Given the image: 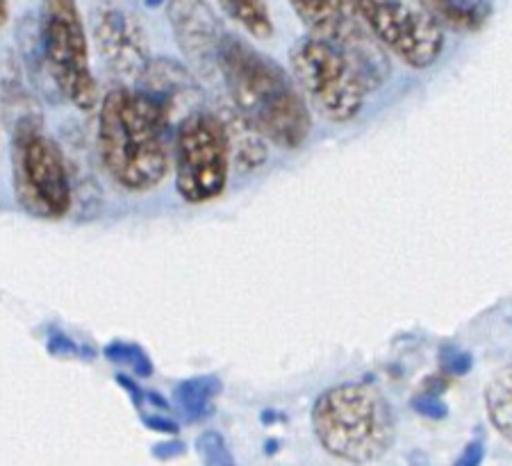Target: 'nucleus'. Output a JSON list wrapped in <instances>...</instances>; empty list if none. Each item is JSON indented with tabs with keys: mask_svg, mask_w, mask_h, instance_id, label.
I'll list each match as a JSON object with an SVG mask.
<instances>
[{
	"mask_svg": "<svg viewBox=\"0 0 512 466\" xmlns=\"http://www.w3.org/2000/svg\"><path fill=\"white\" fill-rule=\"evenodd\" d=\"M219 80L228 101L246 121L276 146L299 148L312 132V116L294 78L271 57L237 35L224 37Z\"/></svg>",
	"mask_w": 512,
	"mask_h": 466,
	"instance_id": "1",
	"label": "nucleus"
},
{
	"mask_svg": "<svg viewBox=\"0 0 512 466\" xmlns=\"http://www.w3.org/2000/svg\"><path fill=\"white\" fill-rule=\"evenodd\" d=\"M171 123L139 89L117 87L98 103V155L114 182L132 194L162 185L171 171Z\"/></svg>",
	"mask_w": 512,
	"mask_h": 466,
	"instance_id": "2",
	"label": "nucleus"
},
{
	"mask_svg": "<svg viewBox=\"0 0 512 466\" xmlns=\"http://www.w3.org/2000/svg\"><path fill=\"white\" fill-rule=\"evenodd\" d=\"M312 428L330 455L353 464L381 460L396 437L392 405L369 382H346L319 394Z\"/></svg>",
	"mask_w": 512,
	"mask_h": 466,
	"instance_id": "3",
	"label": "nucleus"
},
{
	"mask_svg": "<svg viewBox=\"0 0 512 466\" xmlns=\"http://www.w3.org/2000/svg\"><path fill=\"white\" fill-rule=\"evenodd\" d=\"M37 48L62 101L82 112L98 107L89 37L78 0H41L35 19Z\"/></svg>",
	"mask_w": 512,
	"mask_h": 466,
	"instance_id": "4",
	"label": "nucleus"
},
{
	"mask_svg": "<svg viewBox=\"0 0 512 466\" xmlns=\"http://www.w3.org/2000/svg\"><path fill=\"white\" fill-rule=\"evenodd\" d=\"M14 196L39 219H62L71 212L73 185L60 146L41 130L35 114L21 116L12 135Z\"/></svg>",
	"mask_w": 512,
	"mask_h": 466,
	"instance_id": "5",
	"label": "nucleus"
},
{
	"mask_svg": "<svg viewBox=\"0 0 512 466\" xmlns=\"http://www.w3.org/2000/svg\"><path fill=\"white\" fill-rule=\"evenodd\" d=\"M292 78L301 94L330 123H349L365 105L367 87L340 48L303 37L289 51Z\"/></svg>",
	"mask_w": 512,
	"mask_h": 466,
	"instance_id": "6",
	"label": "nucleus"
},
{
	"mask_svg": "<svg viewBox=\"0 0 512 466\" xmlns=\"http://www.w3.org/2000/svg\"><path fill=\"white\" fill-rule=\"evenodd\" d=\"M230 146L217 112L201 107L178 123L171 164L183 201L210 203L224 194L230 173Z\"/></svg>",
	"mask_w": 512,
	"mask_h": 466,
	"instance_id": "7",
	"label": "nucleus"
},
{
	"mask_svg": "<svg viewBox=\"0 0 512 466\" xmlns=\"http://www.w3.org/2000/svg\"><path fill=\"white\" fill-rule=\"evenodd\" d=\"M294 12L310 30L349 57L367 91L385 85L390 57L362 21L355 0H289Z\"/></svg>",
	"mask_w": 512,
	"mask_h": 466,
	"instance_id": "8",
	"label": "nucleus"
},
{
	"mask_svg": "<svg viewBox=\"0 0 512 466\" xmlns=\"http://www.w3.org/2000/svg\"><path fill=\"white\" fill-rule=\"evenodd\" d=\"M358 12L387 53L424 71L444 53V28L419 0H355Z\"/></svg>",
	"mask_w": 512,
	"mask_h": 466,
	"instance_id": "9",
	"label": "nucleus"
},
{
	"mask_svg": "<svg viewBox=\"0 0 512 466\" xmlns=\"http://www.w3.org/2000/svg\"><path fill=\"white\" fill-rule=\"evenodd\" d=\"M92 37L105 69L121 82H137L151 62L142 26L119 0H96Z\"/></svg>",
	"mask_w": 512,
	"mask_h": 466,
	"instance_id": "10",
	"label": "nucleus"
},
{
	"mask_svg": "<svg viewBox=\"0 0 512 466\" xmlns=\"http://www.w3.org/2000/svg\"><path fill=\"white\" fill-rule=\"evenodd\" d=\"M164 10L173 37L196 76L208 82L217 80L219 51L228 32L208 0H164Z\"/></svg>",
	"mask_w": 512,
	"mask_h": 466,
	"instance_id": "11",
	"label": "nucleus"
},
{
	"mask_svg": "<svg viewBox=\"0 0 512 466\" xmlns=\"http://www.w3.org/2000/svg\"><path fill=\"white\" fill-rule=\"evenodd\" d=\"M139 91L146 94L167 116V121L180 123L187 114L201 110V85L196 73L173 60H151L137 80Z\"/></svg>",
	"mask_w": 512,
	"mask_h": 466,
	"instance_id": "12",
	"label": "nucleus"
},
{
	"mask_svg": "<svg viewBox=\"0 0 512 466\" xmlns=\"http://www.w3.org/2000/svg\"><path fill=\"white\" fill-rule=\"evenodd\" d=\"M217 114L226 128L230 155H233V160L239 169L253 171L267 162L269 151H267V144H264V137L260 135V130L251 126V123L235 110L233 103L221 107Z\"/></svg>",
	"mask_w": 512,
	"mask_h": 466,
	"instance_id": "13",
	"label": "nucleus"
},
{
	"mask_svg": "<svg viewBox=\"0 0 512 466\" xmlns=\"http://www.w3.org/2000/svg\"><path fill=\"white\" fill-rule=\"evenodd\" d=\"M442 28L458 32H476L490 19L492 7L487 0H419Z\"/></svg>",
	"mask_w": 512,
	"mask_h": 466,
	"instance_id": "14",
	"label": "nucleus"
},
{
	"mask_svg": "<svg viewBox=\"0 0 512 466\" xmlns=\"http://www.w3.org/2000/svg\"><path fill=\"white\" fill-rule=\"evenodd\" d=\"M485 407L499 435L512 441V364L499 371L487 385Z\"/></svg>",
	"mask_w": 512,
	"mask_h": 466,
	"instance_id": "15",
	"label": "nucleus"
},
{
	"mask_svg": "<svg viewBox=\"0 0 512 466\" xmlns=\"http://www.w3.org/2000/svg\"><path fill=\"white\" fill-rule=\"evenodd\" d=\"M217 5L255 39H269L274 35L267 0H217Z\"/></svg>",
	"mask_w": 512,
	"mask_h": 466,
	"instance_id": "16",
	"label": "nucleus"
},
{
	"mask_svg": "<svg viewBox=\"0 0 512 466\" xmlns=\"http://www.w3.org/2000/svg\"><path fill=\"white\" fill-rule=\"evenodd\" d=\"M219 385L214 378H196L187 380L185 385L176 389V401L187 419H201L210 412L212 398L217 396Z\"/></svg>",
	"mask_w": 512,
	"mask_h": 466,
	"instance_id": "17",
	"label": "nucleus"
},
{
	"mask_svg": "<svg viewBox=\"0 0 512 466\" xmlns=\"http://www.w3.org/2000/svg\"><path fill=\"white\" fill-rule=\"evenodd\" d=\"M198 451L203 453L205 462L208 464H230L233 462V457H230L224 439H221L219 435H214V432H208V435H203L201 439H198Z\"/></svg>",
	"mask_w": 512,
	"mask_h": 466,
	"instance_id": "18",
	"label": "nucleus"
},
{
	"mask_svg": "<svg viewBox=\"0 0 512 466\" xmlns=\"http://www.w3.org/2000/svg\"><path fill=\"white\" fill-rule=\"evenodd\" d=\"M442 371L449 373V376H465V373L472 369V355L458 351V348L447 346L442 351Z\"/></svg>",
	"mask_w": 512,
	"mask_h": 466,
	"instance_id": "19",
	"label": "nucleus"
},
{
	"mask_svg": "<svg viewBox=\"0 0 512 466\" xmlns=\"http://www.w3.org/2000/svg\"><path fill=\"white\" fill-rule=\"evenodd\" d=\"M412 407L419 414L428 416V419H444L447 416V405L437 394H431V391H424V394H417L412 398Z\"/></svg>",
	"mask_w": 512,
	"mask_h": 466,
	"instance_id": "20",
	"label": "nucleus"
},
{
	"mask_svg": "<svg viewBox=\"0 0 512 466\" xmlns=\"http://www.w3.org/2000/svg\"><path fill=\"white\" fill-rule=\"evenodd\" d=\"M481 460H483V444H481V441H474V444H469L465 448V453H462L458 464L460 466H474Z\"/></svg>",
	"mask_w": 512,
	"mask_h": 466,
	"instance_id": "21",
	"label": "nucleus"
},
{
	"mask_svg": "<svg viewBox=\"0 0 512 466\" xmlns=\"http://www.w3.org/2000/svg\"><path fill=\"white\" fill-rule=\"evenodd\" d=\"M7 21V0H0V28L5 26Z\"/></svg>",
	"mask_w": 512,
	"mask_h": 466,
	"instance_id": "22",
	"label": "nucleus"
},
{
	"mask_svg": "<svg viewBox=\"0 0 512 466\" xmlns=\"http://www.w3.org/2000/svg\"><path fill=\"white\" fill-rule=\"evenodd\" d=\"M146 5H151V7H158L160 3H164V0H144Z\"/></svg>",
	"mask_w": 512,
	"mask_h": 466,
	"instance_id": "23",
	"label": "nucleus"
}]
</instances>
